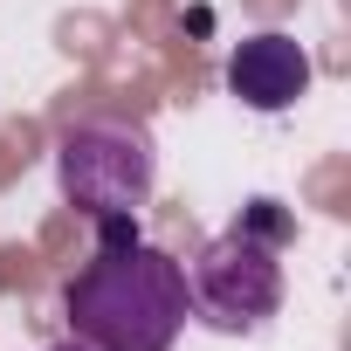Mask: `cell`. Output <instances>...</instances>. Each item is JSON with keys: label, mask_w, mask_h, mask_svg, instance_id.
Masks as SVG:
<instances>
[{"label": "cell", "mask_w": 351, "mask_h": 351, "mask_svg": "<svg viewBox=\"0 0 351 351\" xmlns=\"http://www.w3.org/2000/svg\"><path fill=\"white\" fill-rule=\"evenodd\" d=\"M69 337H90L97 351H172V337L186 330V269L152 241L97 248L69 289Z\"/></svg>", "instance_id": "obj_1"}, {"label": "cell", "mask_w": 351, "mask_h": 351, "mask_svg": "<svg viewBox=\"0 0 351 351\" xmlns=\"http://www.w3.org/2000/svg\"><path fill=\"white\" fill-rule=\"evenodd\" d=\"M186 269V310L207 324V330H228V337H241V330H262L276 310H282V248L276 241H262V234H248L241 221L228 228V234H214L193 262H180Z\"/></svg>", "instance_id": "obj_2"}, {"label": "cell", "mask_w": 351, "mask_h": 351, "mask_svg": "<svg viewBox=\"0 0 351 351\" xmlns=\"http://www.w3.org/2000/svg\"><path fill=\"white\" fill-rule=\"evenodd\" d=\"M152 138L131 131V124H69L62 145H56V180H62V200L83 207L90 221H117V214H138L152 200Z\"/></svg>", "instance_id": "obj_3"}, {"label": "cell", "mask_w": 351, "mask_h": 351, "mask_svg": "<svg viewBox=\"0 0 351 351\" xmlns=\"http://www.w3.org/2000/svg\"><path fill=\"white\" fill-rule=\"evenodd\" d=\"M310 49L296 42V35H248V42H234V56H228V97L234 104H248L255 117H282V110H296L303 97H310Z\"/></svg>", "instance_id": "obj_4"}, {"label": "cell", "mask_w": 351, "mask_h": 351, "mask_svg": "<svg viewBox=\"0 0 351 351\" xmlns=\"http://www.w3.org/2000/svg\"><path fill=\"white\" fill-rule=\"evenodd\" d=\"M241 228H248V234H262V241H276V248H282V241L296 234V228H289V214H282L276 200H248V214H241Z\"/></svg>", "instance_id": "obj_5"}, {"label": "cell", "mask_w": 351, "mask_h": 351, "mask_svg": "<svg viewBox=\"0 0 351 351\" xmlns=\"http://www.w3.org/2000/svg\"><path fill=\"white\" fill-rule=\"evenodd\" d=\"M49 351H97L90 337H69V344H49Z\"/></svg>", "instance_id": "obj_6"}]
</instances>
